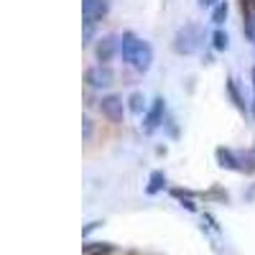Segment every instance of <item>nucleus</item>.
Wrapping results in <instances>:
<instances>
[{"mask_svg": "<svg viewBox=\"0 0 255 255\" xmlns=\"http://www.w3.org/2000/svg\"><path fill=\"white\" fill-rule=\"evenodd\" d=\"M253 84H255V69H253Z\"/></svg>", "mask_w": 255, "mask_h": 255, "instance_id": "20", "label": "nucleus"}, {"mask_svg": "<svg viewBox=\"0 0 255 255\" xmlns=\"http://www.w3.org/2000/svg\"><path fill=\"white\" fill-rule=\"evenodd\" d=\"M82 125H84V140H90V135H92V120H90V118H84Z\"/></svg>", "mask_w": 255, "mask_h": 255, "instance_id": "17", "label": "nucleus"}, {"mask_svg": "<svg viewBox=\"0 0 255 255\" xmlns=\"http://www.w3.org/2000/svg\"><path fill=\"white\" fill-rule=\"evenodd\" d=\"M240 163H243L245 171H255V151H245V153H240Z\"/></svg>", "mask_w": 255, "mask_h": 255, "instance_id": "14", "label": "nucleus"}, {"mask_svg": "<svg viewBox=\"0 0 255 255\" xmlns=\"http://www.w3.org/2000/svg\"><path fill=\"white\" fill-rule=\"evenodd\" d=\"M84 255H113L115 253V245L113 243H87L82 248Z\"/></svg>", "mask_w": 255, "mask_h": 255, "instance_id": "10", "label": "nucleus"}, {"mask_svg": "<svg viewBox=\"0 0 255 255\" xmlns=\"http://www.w3.org/2000/svg\"><path fill=\"white\" fill-rule=\"evenodd\" d=\"M163 108H166V105H163V97H156L153 100V105H151V110H148V115H145V125H143V130L145 133H153L156 130V128L163 123Z\"/></svg>", "mask_w": 255, "mask_h": 255, "instance_id": "5", "label": "nucleus"}, {"mask_svg": "<svg viewBox=\"0 0 255 255\" xmlns=\"http://www.w3.org/2000/svg\"><path fill=\"white\" fill-rule=\"evenodd\" d=\"M227 92H230V97H232V100H235L238 108L245 113V102H243V97L238 95V87H235V82H232V79H227Z\"/></svg>", "mask_w": 255, "mask_h": 255, "instance_id": "15", "label": "nucleus"}, {"mask_svg": "<svg viewBox=\"0 0 255 255\" xmlns=\"http://www.w3.org/2000/svg\"><path fill=\"white\" fill-rule=\"evenodd\" d=\"M163 186H166V176H163L161 171H153V174H151V184H148L145 191H148V194H156V191H161Z\"/></svg>", "mask_w": 255, "mask_h": 255, "instance_id": "11", "label": "nucleus"}, {"mask_svg": "<svg viewBox=\"0 0 255 255\" xmlns=\"http://www.w3.org/2000/svg\"><path fill=\"white\" fill-rule=\"evenodd\" d=\"M227 3H217L215 5V10H212V23H215V26H222L225 23V18H227Z\"/></svg>", "mask_w": 255, "mask_h": 255, "instance_id": "12", "label": "nucleus"}, {"mask_svg": "<svg viewBox=\"0 0 255 255\" xmlns=\"http://www.w3.org/2000/svg\"><path fill=\"white\" fill-rule=\"evenodd\" d=\"M151 64H153V49H151L148 41H140V46L135 51V59H133V67L138 72H148V69H151Z\"/></svg>", "mask_w": 255, "mask_h": 255, "instance_id": "7", "label": "nucleus"}, {"mask_svg": "<svg viewBox=\"0 0 255 255\" xmlns=\"http://www.w3.org/2000/svg\"><path fill=\"white\" fill-rule=\"evenodd\" d=\"M217 161L222 168H230V171H245L243 163L232 156V151H227V148H217Z\"/></svg>", "mask_w": 255, "mask_h": 255, "instance_id": "9", "label": "nucleus"}, {"mask_svg": "<svg viewBox=\"0 0 255 255\" xmlns=\"http://www.w3.org/2000/svg\"><path fill=\"white\" fill-rule=\"evenodd\" d=\"M108 10H110L108 0H84V3H82V15H84V20H92V23L102 20L105 15H108Z\"/></svg>", "mask_w": 255, "mask_h": 255, "instance_id": "4", "label": "nucleus"}, {"mask_svg": "<svg viewBox=\"0 0 255 255\" xmlns=\"http://www.w3.org/2000/svg\"><path fill=\"white\" fill-rule=\"evenodd\" d=\"M115 46H118L115 36H102V38L97 41V49H95L97 61H100V64H108V61L115 56Z\"/></svg>", "mask_w": 255, "mask_h": 255, "instance_id": "8", "label": "nucleus"}, {"mask_svg": "<svg viewBox=\"0 0 255 255\" xmlns=\"http://www.w3.org/2000/svg\"><path fill=\"white\" fill-rule=\"evenodd\" d=\"M212 44H215V49H217V51H225V49L230 46V38H227V33L217 31V33H215V38H212Z\"/></svg>", "mask_w": 255, "mask_h": 255, "instance_id": "16", "label": "nucleus"}, {"mask_svg": "<svg viewBox=\"0 0 255 255\" xmlns=\"http://www.w3.org/2000/svg\"><path fill=\"white\" fill-rule=\"evenodd\" d=\"M138 46H140V38H138L135 33H130V31H128V33H123V38H120V54H123V61L133 64Z\"/></svg>", "mask_w": 255, "mask_h": 255, "instance_id": "6", "label": "nucleus"}, {"mask_svg": "<svg viewBox=\"0 0 255 255\" xmlns=\"http://www.w3.org/2000/svg\"><path fill=\"white\" fill-rule=\"evenodd\" d=\"M217 0H199V8H215Z\"/></svg>", "mask_w": 255, "mask_h": 255, "instance_id": "18", "label": "nucleus"}, {"mask_svg": "<svg viewBox=\"0 0 255 255\" xmlns=\"http://www.w3.org/2000/svg\"><path fill=\"white\" fill-rule=\"evenodd\" d=\"M100 225H102V222H90L87 227H84V235H90V232H92L95 227H100Z\"/></svg>", "mask_w": 255, "mask_h": 255, "instance_id": "19", "label": "nucleus"}, {"mask_svg": "<svg viewBox=\"0 0 255 255\" xmlns=\"http://www.w3.org/2000/svg\"><path fill=\"white\" fill-rule=\"evenodd\" d=\"M100 110L110 123H123V100L118 95H108L100 100Z\"/></svg>", "mask_w": 255, "mask_h": 255, "instance_id": "3", "label": "nucleus"}, {"mask_svg": "<svg viewBox=\"0 0 255 255\" xmlns=\"http://www.w3.org/2000/svg\"><path fill=\"white\" fill-rule=\"evenodd\" d=\"M202 41H204V31H202V26H197V23H186V26H181V28L176 31V36H174V51L181 54V56H189V54L199 51Z\"/></svg>", "mask_w": 255, "mask_h": 255, "instance_id": "1", "label": "nucleus"}, {"mask_svg": "<svg viewBox=\"0 0 255 255\" xmlns=\"http://www.w3.org/2000/svg\"><path fill=\"white\" fill-rule=\"evenodd\" d=\"M128 102H130V110H133L135 115H140V113H143V105H145V100H143V95H140V92H133Z\"/></svg>", "mask_w": 255, "mask_h": 255, "instance_id": "13", "label": "nucleus"}, {"mask_svg": "<svg viewBox=\"0 0 255 255\" xmlns=\"http://www.w3.org/2000/svg\"><path fill=\"white\" fill-rule=\"evenodd\" d=\"M113 79H115V74H113V69L108 67V64H97V67L87 69V74H84V82H87L92 90L110 87V84H113Z\"/></svg>", "mask_w": 255, "mask_h": 255, "instance_id": "2", "label": "nucleus"}]
</instances>
